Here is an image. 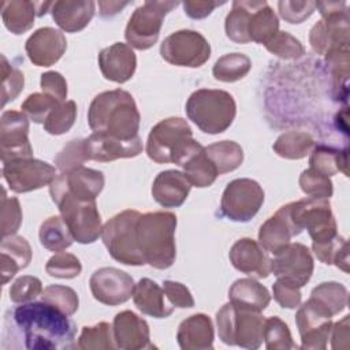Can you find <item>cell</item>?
Masks as SVG:
<instances>
[{
    "mask_svg": "<svg viewBox=\"0 0 350 350\" xmlns=\"http://www.w3.org/2000/svg\"><path fill=\"white\" fill-rule=\"evenodd\" d=\"M77 325L53 305L26 302L8 310L3 320L1 346L31 350H70L77 347Z\"/></svg>",
    "mask_w": 350,
    "mask_h": 350,
    "instance_id": "6da1fadb",
    "label": "cell"
},
{
    "mask_svg": "<svg viewBox=\"0 0 350 350\" xmlns=\"http://www.w3.org/2000/svg\"><path fill=\"white\" fill-rule=\"evenodd\" d=\"M141 115L133 96L123 89L97 94L88 111V123L93 131L105 133L120 139L138 135Z\"/></svg>",
    "mask_w": 350,
    "mask_h": 350,
    "instance_id": "7a4b0ae2",
    "label": "cell"
},
{
    "mask_svg": "<svg viewBox=\"0 0 350 350\" xmlns=\"http://www.w3.org/2000/svg\"><path fill=\"white\" fill-rule=\"evenodd\" d=\"M176 216L172 212H148L137 221V245L145 260L153 268L167 269L175 262Z\"/></svg>",
    "mask_w": 350,
    "mask_h": 350,
    "instance_id": "3957f363",
    "label": "cell"
},
{
    "mask_svg": "<svg viewBox=\"0 0 350 350\" xmlns=\"http://www.w3.org/2000/svg\"><path fill=\"white\" fill-rule=\"evenodd\" d=\"M204 146L193 138V131L183 118H167L154 124L148 135L146 154L159 164L183 165Z\"/></svg>",
    "mask_w": 350,
    "mask_h": 350,
    "instance_id": "277c9868",
    "label": "cell"
},
{
    "mask_svg": "<svg viewBox=\"0 0 350 350\" xmlns=\"http://www.w3.org/2000/svg\"><path fill=\"white\" fill-rule=\"evenodd\" d=\"M186 113L201 131L220 134L232 124L237 104L226 90L198 89L187 98Z\"/></svg>",
    "mask_w": 350,
    "mask_h": 350,
    "instance_id": "5b68a950",
    "label": "cell"
},
{
    "mask_svg": "<svg viewBox=\"0 0 350 350\" xmlns=\"http://www.w3.org/2000/svg\"><path fill=\"white\" fill-rule=\"evenodd\" d=\"M264 323L265 319L260 312L238 308L232 302L223 305L216 313L219 338L230 346L258 349L262 343Z\"/></svg>",
    "mask_w": 350,
    "mask_h": 350,
    "instance_id": "8992f818",
    "label": "cell"
},
{
    "mask_svg": "<svg viewBox=\"0 0 350 350\" xmlns=\"http://www.w3.org/2000/svg\"><path fill=\"white\" fill-rule=\"evenodd\" d=\"M288 219L301 234L304 228L308 230L313 243H324L338 235L336 220L331 211L329 198L306 197L290 204H286Z\"/></svg>",
    "mask_w": 350,
    "mask_h": 350,
    "instance_id": "52a82bcc",
    "label": "cell"
},
{
    "mask_svg": "<svg viewBox=\"0 0 350 350\" xmlns=\"http://www.w3.org/2000/svg\"><path fill=\"white\" fill-rule=\"evenodd\" d=\"M141 213L126 209L111 217L101 230V238L111 257L124 265L146 264L137 245V221Z\"/></svg>",
    "mask_w": 350,
    "mask_h": 350,
    "instance_id": "ba28073f",
    "label": "cell"
},
{
    "mask_svg": "<svg viewBox=\"0 0 350 350\" xmlns=\"http://www.w3.org/2000/svg\"><path fill=\"white\" fill-rule=\"evenodd\" d=\"M316 7L323 19L310 29L309 42L313 51L325 55L329 51L349 46L347 4L345 1H317Z\"/></svg>",
    "mask_w": 350,
    "mask_h": 350,
    "instance_id": "9c48e42d",
    "label": "cell"
},
{
    "mask_svg": "<svg viewBox=\"0 0 350 350\" xmlns=\"http://www.w3.org/2000/svg\"><path fill=\"white\" fill-rule=\"evenodd\" d=\"M178 4V1L149 0L137 7L124 30L130 46L139 51L152 48L159 40L164 16Z\"/></svg>",
    "mask_w": 350,
    "mask_h": 350,
    "instance_id": "30bf717a",
    "label": "cell"
},
{
    "mask_svg": "<svg viewBox=\"0 0 350 350\" xmlns=\"http://www.w3.org/2000/svg\"><path fill=\"white\" fill-rule=\"evenodd\" d=\"M53 202L77 242L93 243L98 239L103 226L96 201H81L70 196H60L53 198Z\"/></svg>",
    "mask_w": 350,
    "mask_h": 350,
    "instance_id": "8fae6325",
    "label": "cell"
},
{
    "mask_svg": "<svg viewBox=\"0 0 350 350\" xmlns=\"http://www.w3.org/2000/svg\"><path fill=\"white\" fill-rule=\"evenodd\" d=\"M160 55L170 64L197 68L211 57V45L196 30H178L164 38Z\"/></svg>",
    "mask_w": 350,
    "mask_h": 350,
    "instance_id": "7c38bea8",
    "label": "cell"
},
{
    "mask_svg": "<svg viewBox=\"0 0 350 350\" xmlns=\"http://www.w3.org/2000/svg\"><path fill=\"white\" fill-rule=\"evenodd\" d=\"M262 202V187L253 179L238 178L226 186L220 201V211L232 221L246 223L257 215Z\"/></svg>",
    "mask_w": 350,
    "mask_h": 350,
    "instance_id": "4fadbf2b",
    "label": "cell"
},
{
    "mask_svg": "<svg viewBox=\"0 0 350 350\" xmlns=\"http://www.w3.org/2000/svg\"><path fill=\"white\" fill-rule=\"evenodd\" d=\"M3 178L15 193H27L51 185L56 175V168L38 159H19L3 164Z\"/></svg>",
    "mask_w": 350,
    "mask_h": 350,
    "instance_id": "5bb4252c",
    "label": "cell"
},
{
    "mask_svg": "<svg viewBox=\"0 0 350 350\" xmlns=\"http://www.w3.org/2000/svg\"><path fill=\"white\" fill-rule=\"evenodd\" d=\"M104 174L98 170L78 167L60 172L49 185L52 200L60 196H70L81 201H96L104 187Z\"/></svg>",
    "mask_w": 350,
    "mask_h": 350,
    "instance_id": "9a60e30c",
    "label": "cell"
},
{
    "mask_svg": "<svg viewBox=\"0 0 350 350\" xmlns=\"http://www.w3.org/2000/svg\"><path fill=\"white\" fill-rule=\"evenodd\" d=\"M331 317L332 314L313 298H309L299 306L295 314V323L302 349L324 350L327 347L332 328Z\"/></svg>",
    "mask_w": 350,
    "mask_h": 350,
    "instance_id": "2e32d148",
    "label": "cell"
},
{
    "mask_svg": "<svg viewBox=\"0 0 350 350\" xmlns=\"http://www.w3.org/2000/svg\"><path fill=\"white\" fill-rule=\"evenodd\" d=\"M314 268L312 253L308 246L295 242L288 243L271 260V272L283 282L304 287L312 278Z\"/></svg>",
    "mask_w": 350,
    "mask_h": 350,
    "instance_id": "e0dca14e",
    "label": "cell"
},
{
    "mask_svg": "<svg viewBox=\"0 0 350 350\" xmlns=\"http://www.w3.org/2000/svg\"><path fill=\"white\" fill-rule=\"evenodd\" d=\"M0 153L3 164L33 157L29 141V120L23 112L4 111L0 120Z\"/></svg>",
    "mask_w": 350,
    "mask_h": 350,
    "instance_id": "ac0fdd59",
    "label": "cell"
},
{
    "mask_svg": "<svg viewBox=\"0 0 350 350\" xmlns=\"http://www.w3.org/2000/svg\"><path fill=\"white\" fill-rule=\"evenodd\" d=\"M89 286L94 299L104 305L116 306L133 297L135 283L127 272L104 267L92 273Z\"/></svg>",
    "mask_w": 350,
    "mask_h": 350,
    "instance_id": "d6986e66",
    "label": "cell"
},
{
    "mask_svg": "<svg viewBox=\"0 0 350 350\" xmlns=\"http://www.w3.org/2000/svg\"><path fill=\"white\" fill-rule=\"evenodd\" d=\"M83 139L88 159L101 163L135 157L142 152L144 148L139 135L131 139H120L105 133L94 131Z\"/></svg>",
    "mask_w": 350,
    "mask_h": 350,
    "instance_id": "ffe728a7",
    "label": "cell"
},
{
    "mask_svg": "<svg viewBox=\"0 0 350 350\" xmlns=\"http://www.w3.org/2000/svg\"><path fill=\"white\" fill-rule=\"evenodd\" d=\"M67 40L64 34L53 27L37 29L26 41L25 51L34 66L49 67L66 52Z\"/></svg>",
    "mask_w": 350,
    "mask_h": 350,
    "instance_id": "44dd1931",
    "label": "cell"
},
{
    "mask_svg": "<svg viewBox=\"0 0 350 350\" xmlns=\"http://www.w3.org/2000/svg\"><path fill=\"white\" fill-rule=\"evenodd\" d=\"M113 338L119 349L139 350L152 349L148 323L131 310H123L113 317Z\"/></svg>",
    "mask_w": 350,
    "mask_h": 350,
    "instance_id": "7402d4cb",
    "label": "cell"
},
{
    "mask_svg": "<svg viewBox=\"0 0 350 350\" xmlns=\"http://www.w3.org/2000/svg\"><path fill=\"white\" fill-rule=\"evenodd\" d=\"M98 67L105 79L124 83L135 72L137 56L133 48L124 42H115L98 53Z\"/></svg>",
    "mask_w": 350,
    "mask_h": 350,
    "instance_id": "603a6c76",
    "label": "cell"
},
{
    "mask_svg": "<svg viewBox=\"0 0 350 350\" xmlns=\"http://www.w3.org/2000/svg\"><path fill=\"white\" fill-rule=\"evenodd\" d=\"M232 267L242 273L267 278L271 273V258L267 256L262 246L252 238L238 239L228 253Z\"/></svg>",
    "mask_w": 350,
    "mask_h": 350,
    "instance_id": "cb8c5ba5",
    "label": "cell"
},
{
    "mask_svg": "<svg viewBox=\"0 0 350 350\" xmlns=\"http://www.w3.org/2000/svg\"><path fill=\"white\" fill-rule=\"evenodd\" d=\"M191 186L183 172L165 170L156 175L152 185V197L164 208H176L186 201Z\"/></svg>",
    "mask_w": 350,
    "mask_h": 350,
    "instance_id": "d4e9b609",
    "label": "cell"
},
{
    "mask_svg": "<svg viewBox=\"0 0 350 350\" xmlns=\"http://www.w3.org/2000/svg\"><path fill=\"white\" fill-rule=\"evenodd\" d=\"M213 324L209 316L196 313L185 319L176 332L178 345L182 350H209L213 347Z\"/></svg>",
    "mask_w": 350,
    "mask_h": 350,
    "instance_id": "484cf974",
    "label": "cell"
},
{
    "mask_svg": "<svg viewBox=\"0 0 350 350\" xmlns=\"http://www.w3.org/2000/svg\"><path fill=\"white\" fill-rule=\"evenodd\" d=\"M295 235L298 234L288 219L287 206L283 205L260 227L258 243L265 252L276 254L283 250L290 243L291 237Z\"/></svg>",
    "mask_w": 350,
    "mask_h": 350,
    "instance_id": "4316f807",
    "label": "cell"
},
{
    "mask_svg": "<svg viewBox=\"0 0 350 350\" xmlns=\"http://www.w3.org/2000/svg\"><path fill=\"white\" fill-rule=\"evenodd\" d=\"M133 301L144 314L156 319H165L171 316L175 308L168 301L164 290L149 278H144L135 284Z\"/></svg>",
    "mask_w": 350,
    "mask_h": 350,
    "instance_id": "83f0119b",
    "label": "cell"
},
{
    "mask_svg": "<svg viewBox=\"0 0 350 350\" xmlns=\"http://www.w3.org/2000/svg\"><path fill=\"white\" fill-rule=\"evenodd\" d=\"M94 1L59 0L52 4L51 14L56 25L67 31L77 33L85 29L94 15Z\"/></svg>",
    "mask_w": 350,
    "mask_h": 350,
    "instance_id": "f1b7e54d",
    "label": "cell"
},
{
    "mask_svg": "<svg viewBox=\"0 0 350 350\" xmlns=\"http://www.w3.org/2000/svg\"><path fill=\"white\" fill-rule=\"evenodd\" d=\"M1 282L5 284L18 271L25 269L31 261V247L21 235L3 237L0 245Z\"/></svg>",
    "mask_w": 350,
    "mask_h": 350,
    "instance_id": "f546056e",
    "label": "cell"
},
{
    "mask_svg": "<svg viewBox=\"0 0 350 350\" xmlns=\"http://www.w3.org/2000/svg\"><path fill=\"white\" fill-rule=\"evenodd\" d=\"M228 298L230 302L238 308L260 313L269 305L271 301L267 287L252 278L235 280L230 287Z\"/></svg>",
    "mask_w": 350,
    "mask_h": 350,
    "instance_id": "4dcf8cb0",
    "label": "cell"
},
{
    "mask_svg": "<svg viewBox=\"0 0 350 350\" xmlns=\"http://www.w3.org/2000/svg\"><path fill=\"white\" fill-rule=\"evenodd\" d=\"M37 3L27 0H11L1 3V19L14 34H23L34 25Z\"/></svg>",
    "mask_w": 350,
    "mask_h": 350,
    "instance_id": "1f68e13d",
    "label": "cell"
},
{
    "mask_svg": "<svg viewBox=\"0 0 350 350\" xmlns=\"http://www.w3.org/2000/svg\"><path fill=\"white\" fill-rule=\"evenodd\" d=\"M260 1L252 0H237L232 3L231 11L226 16L224 27L226 34L230 40L238 44L250 42L249 37V25L252 19V14Z\"/></svg>",
    "mask_w": 350,
    "mask_h": 350,
    "instance_id": "d6a6232c",
    "label": "cell"
},
{
    "mask_svg": "<svg viewBox=\"0 0 350 350\" xmlns=\"http://www.w3.org/2000/svg\"><path fill=\"white\" fill-rule=\"evenodd\" d=\"M347 149H336L327 145H314L310 152L309 168H313L325 176H332L336 172H343L347 176Z\"/></svg>",
    "mask_w": 350,
    "mask_h": 350,
    "instance_id": "836d02e7",
    "label": "cell"
},
{
    "mask_svg": "<svg viewBox=\"0 0 350 350\" xmlns=\"http://www.w3.org/2000/svg\"><path fill=\"white\" fill-rule=\"evenodd\" d=\"M314 139L310 134L304 131H287L280 134L272 145L275 153L283 159L299 160L306 157L314 148Z\"/></svg>",
    "mask_w": 350,
    "mask_h": 350,
    "instance_id": "e575fe53",
    "label": "cell"
},
{
    "mask_svg": "<svg viewBox=\"0 0 350 350\" xmlns=\"http://www.w3.org/2000/svg\"><path fill=\"white\" fill-rule=\"evenodd\" d=\"M205 154L216 167L219 175L237 170L243 161V150L235 141H219L204 148Z\"/></svg>",
    "mask_w": 350,
    "mask_h": 350,
    "instance_id": "d590c367",
    "label": "cell"
},
{
    "mask_svg": "<svg viewBox=\"0 0 350 350\" xmlns=\"http://www.w3.org/2000/svg\"><path fill=\"white\" fill-rule=\"evenodd\" d=\"M38 237L40 243L51 252H63L75 241L62 216H51L44 220L40 226Z\"/></svg>",
    "mask_w": 350,
    "mask_h": 350,
    "instance_id": "8d00e7d4",
    "label": "cell"
},
{
    "mask_svg": "<svg viewBox=\"0 0 350 350\" xmlns=\"http://www.w3.org/2000/svg\"><path fill=\"white\" fill-rule=\"evenodd\" d=\"M279 31V19L267 1H260L254 8L249 25L250 41L265 44Z\"/></svg>",
    "mask_w": 350,
    "mask_h": 350,
    "instance_id": "74e56055",
    "label": "cell"
},
{
    "mask_svg": "<svg viewBox=\"0 0 350 350\" xmlns=\"http://www.w3.org/2000/svg\"><path fill=\"white\" fill-rule=\"evenodd\" d=\"M252 68V60L243 53H227L216 60L212 74L221 82H237L246 77Z\"/></svg>",
    "mask_w": 350,
    "mask_h": 350,
    "instance_id": "f35d334b",
    "label": "cell"
},
{
    "mask_svg": "<svg viewBox=\"0 0 350 350\" xmlns=\"http://www.w3.org/2000/svg\"><path fill=\"white\" fill-rule=\"evenodd\" d=\"M182 168H183V174L187 176L190 183L196 187L211 186L219 175L216 167L205 154L204 148L200 152H197L194 156H191L182 165Z\"/></svg>",
    "mask_w": 350,
    "mask_h": 350,
    "instance_id": "ab89813d",
    "label": "cell"
},
{
    "mask_svg": "<svg viewBox=\"0 0 350 350\" xmlns=\"http://www.w3.org/2000/svg\"><path fill=\"white\" fill-rule=\"evenodd\" d=\"M116 347L112 325L105 321L83 327L77 342V349L81 350H112Z\"/></svg>",
    "mask_w": 350,
    "mask_h": 350,
    "instance_id": "60d3db41",
    "label": "cell"
},
{
    "mask_svg": "<svg viewBox=\"0 0 350 350\" xmlns=\"http://www.w3.org/2000/svg\"><path fill=\"white\" fill-rule=\"evenodd\" d=\"M310 298L317 301L332 316H335L347 305V290L342 283L324 282L312 290Z\"/></svg>",
    "mask_w": 350,
    "mask_h": 350,
    "instance_id": "b9f144b4",
    "label": "cell"
},
{
    "mask_svg": "<svg viewBox=\"0 0 350 350\" xmlns=\"http://www.w3.org/2000/svg\"><path fill=\"white\" fill-rule=\"evenodd\" d=\"M316 257L324 264H335L345 272H349V247L347 241L336 235L334 239L324 243H312Z\"/></svg>",
    "mask_w": 350,
    "mask_h": 350,
    "instance_id": "7bdbcfd3",
    "label": "cell"
},
{
    "mask_svg": "<svg viewBox=\"0 0 350 350\" xmlns=\"http://www.w3.org/2000/svg\"><path fill=\"white\" fill-rule=\"evenodd\" d=\"M262 339L265 340V347L268 350H287L298 347L293 340L287 324L278 316L265 319Z\"/></svg>",
    "mask_w": 350,
    "mask_h": 350,
    "instance_id": "ee69618b",
    "label": "cell"
},
{
    "mask_svg": "<svg viewBox=\"0 0 350 350\" xmlns=\"http://www.w3.org/2000/svg\"><path fill=\"white\" fill-rule=\"evenodd\" d=\"M77 119V104L75 101L59 103L48 115L44 122V129L52 135H60L67 133L75 123Z\"/></svg>",
    "mask_w": 350,
    "mask_h": 350,
    "instance_id": "f6af8a7d",
    "label": "cell"
},
{
    "mask_svg": "<svg viewBox=\"0 0 350 350\" xmlns=\"http://www.w3.org/2000/svg\"><path fill=\"white\" fill-rule=\"evenodd\" d=\"M42 301L53 305L67 316H72L79 305V298L77 293L67 286L51 284L42 290Z\"/></svg>",
    "mask_w": 350,
    "mask_h": 350,
    "instance_id": "bcb514c9",
    "label": "cell"
},
{
    "mask_svg": "<svg viewBox=\"0 0 350 350\" xmlns=\"http://www.w3.org/2000/svg\"><path fill=\"white\" fill-rule=\"evenodd\" d=\"M25 78L21 70L11 66L4 55H1V105L12 101L23 90Z\"/></svg>",
    "mask_w": 350,
    "mask_h": 350,
    "instance_id": "7dc6e473",
    "label": "cell"
},
{
    "mask_svg": "<svg viewBox=\"0 0 350 350\" xmlns=\"http://www.w3.org/2000/svg\"><path fill=\"white\" fill-rule=\"evenodd\" d=\"M45 271L52 278L72 279L81 273L82 265L77 256L67 252H59L48 260Z\"/></svg>",
    "mask_w": 350,
    "mask_h": 350,
    "instance_id": "c3c4849f",
    "label": "cell"
},
{
    "mask_svg": "<svg viewBox=\"0 0 350 350\" xmlns=\"http://www.w3.org/2000/svg\"><path fill=\"white\" fill-rule=\"evenodd\" d=\"M267 51L282 59H298L305 53V48L298 38L287 31H278L264 44Z\"/></svg>",
    "mask_w": 350,
    "mask_h": 350,
    "instance_id": "681fc988",
    "label": "cell"
},
{
    "mask_svg": "<svg viewBox=\"0 0 350 350\" xmlns=\"http://www.w3.org/2000/svg\"><path fill=\"white\" fill-rule=\"evenodd\" d=\"M299 186L301 190L309 197L329 198L334 193V185L329 176H325L313 168H308L301 172Z\"/></svg>",
    "mask_w": 350,
    "mask_h": 350,
    "instance_id": "f907efd6",
    "label": "cell"
},
{
    "mask_svg": "<svg viewBox=\"0 0 350 350\" xmlns=\"http://www.w3.org/2000/svg\"><path fill=\"white\" fill-rule=\"evenodd\" d=\"M56 98L45 93H33L22 103V112L34 123H44L51 111L59 104Z\"/></svg>",
    "mask_w": 350,
    "mask_h": 350,
    "instance_id": "816d5d0a",
    "label": "cell"
},
{
    "mask_svg": "<svg viewBox=\"0 0 350 350\" xmlns=\"http://www.w3.org/2000/svg\"><path fill=\"white\" fill-rule=\"evenodd\" d=\"M89 160L85 150V139L70 141L55 157V164L60 172L71 171L74 168L82 167L83 163Z\"/></svg>",
    "mask_w": 350,
    "mask_h": 350,
    "instance_id": "f5cc1de1",
    "label": "cell"
},
{
    "mask_svg": "<svg viewBox=\"0 0 350 350\" xmlns=\"http://www.w3.org/2000/svg\"><path fill=\"white\" fill-rule=\"evenodd\" d=\"M41 294H42L41 280L30 275H23L18 278L10 287V298L15 304L31 302Z\"/></svg>",
    "mask_w": 350,
    "mask_h": 350,
    "instance_id": "db71d44e",
    "label": "cell"
},
{
    "mask_svg": "<svg viewBox=\"0 0 350 350\" xmlns=\"http://www.w3.org/2000/svg\"><path fill=\"white\" fill-rule=\"evenodd\" d=\"M22 223V209L16 197H7L5 189H3L1 198V235H14Z\"/></svg>",
    "mask_w": 350,
    "mask_h": 350,
    "instance_id": "11a10c76",
    "label": "cell"
},
{
    "mask_svg": "<svg viewBox=\"0 0 350 350\" xmlns=\"http://www.w3.org/2000/svg\"><path fill=\"white\" fill-rule=\"evenodd\" d=\"M279 14L280 16L288 22V23H301L305 19H308L314 8L316 3L314 1H288V0H282L278 3Z\"/></svg>",
    "mask_w": 350,
    "mask_h": 350,
    "instance_id": "9f6ffc18",
    "label": "cell"
},
{
    "mask_svg": "<svg viewBox=\"0 0 350 350\" xmlns=\"http://www.w3.org/2000/svg\"><path fill=\"white\" fill-rule=\"evenodd\" d=\"M273 290V298L275 301L282 306L287 309H295L301 305V291L299 287L290 284L283 280H276L272 286Z\"/></svg>",
    "mask_w": 350,
    "mask_h": 350,
    "instance_id": "6f0895ef",
    "label": "cell"
},
{
    "mask_svg": "<svg viewBox=\"0 0 350 350\" xmlns=\"http://www.w3.org/2000/svg\"><path fill=\"white\" fill-rule=\"evenodd\" d=\"M40 85L42 93L56 98L57 101L63 103L67 97V82L64 77L57 71H46L41 74Z\"/></svg>",
    "mask_w": 350,
    "mask_h": 350,
    "instance_id": "680465c9",
    "label": "cell"
},
{
    "mask_svg": "<svg viewBox=\"0 0 350 350\" xmlns=\"http://www.w3.org/2000/svg\"><path fill=\"white\" fill-rule=\"evenodd\" d=\"M163 290L168 298V301L175 306V308H193L194 306V298L190 293V290L179 283V282H174V280H165L163 283Z\"/></svg>",
    "mask_w": 350,
    "mask_h": 350,
    "instance_id": "91938a15",
    "label": "cell"
},
{
    "mask_svg": "<svg viewBox=\"0 0 350 350\" xmlns=\"http://www.w3.org/2000/svg\"><path fill=\"white\" fill-rule=\"evenodd\" d=\"M224 1H212V0H186L183 1L185 12L193 19H202L212 14V11L223 5Z\"/></svg>",
    "mask_w": 350,
    "mask_h": 350,
    "instance_id": "94428289",
    "label": "cell"
},
{
    "mask_svg": "<svg viewBox=\"0 0 350 350\" xmlns=\"http://www.w3.org/2000/svg\"><path fill=\"white\" fill-rule=\"evenodd\" d=\"M349 320L350 316L346 314L342 320L332 324L331 328V347L332 349H347L349 347Z\"/></svg>",
    "mask_w": 350,
    "mask_h": 350,
    "instance_id": "6125c7cd",
    "label": "cell"
},
{
    "mask_svg": "<svg viewBox=\"0 0 350 350\" xmlns=\"http://www.w3.org/2000/svg\"><path fill=\"white\" fill-rule=\"evenodd\" d=\"M129 3H119V1H98V7L101 8L100 14L101 16H109L119 12L123 7H126Z\"/></svg>",
    "mask_w": 350,
    "mask_h": 350,
    "instance_id": "be15d7a7",
    "label": "cell"
}]
</instances>
